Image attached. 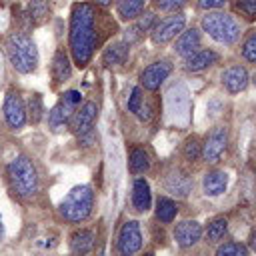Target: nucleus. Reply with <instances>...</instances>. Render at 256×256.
<instances>
[{
    "label": "nucleus",
    "instance_id": "obj_1",
    "mask_svg": "<svg viewBox=\"0 0 256 256\" xmlns=\"http://www.w3.org/2000/svg\"><path fill=\"white\" fill-rule=\"evenodd\" d=\"M96 8L88 2L74 4L72 14H70V52L74 58V64L78 68H84L92 52L96 48Z\"/></svg>",
    "mask_w": 256,
    "mask_h": 256
},
{
    "label": "nucleus",
    "instance_id": "obj_2",
    "mask_svg": "<svg viewBox=\"0 0 256 256\" xmlns=\"http://www.w3.org/2000/svg\"><path fill=\"white\" fill-rule=\"evenodd\" d=\"M6 54L10 58V64L18 72H22V74H30L38 66L36 44L24 32H12L8 36V40H6Z\"/></svg>",
    "mask_w": 256,
    "mask_h": 256
},
{
    "label": "nucleus",
    "instance_id": "obj_3",
    "mask_svg": "<svg viewBox=\"0 0 256 256\" xmlns=\"http://www.w3.org/2000/svg\"><path fill=\"white\" fill-rule=\"evenodd\" d=\"M8 180L14 192L22 198H32L38 192V172L30 158L16 156L8 164Z\"/></svg>",
    "mask_w": 256,
    "mask_h": 256
},
{
    "label": "nucleus",
    "instance_id": "obj_4",
    "mask_svg": "<svg viewBox=\"0 0 256 256\" xmlns=\"http://www.w3.org/2000/svg\"><path fill=\"white\" fill-rule=\"evenodd\" d=\"M94 208V192L90 186L82 184L72 188L66 198L60 202V214L68 222H82L92 214Z\"/></svg>",
    "mask_w": 256,
    "mask_h": 256
},
{
    "label": "nucleus",
    "instance_id": "obj_5",
    "mask_svg": "<svg viewBox=\"0 0 256 256\" xmlns=\"http://www.w3.org/2000/svg\"><path fill=\"white\" fill-rule=\"evenodd\" d=\"M202 28L220 44H234L240 36L238 22L226 12H208L202 18Z\"/></svg>",
    "mask_w": 256,
    "mask_h": 256
},
{
    "label": "nucleus",
    "instance_id": "obj_6",
    "mask_svg": "<svg viewBox=\"0 0 256 256\" xmlns=\"http://www.w3.org/2000/svg\"><path fill=\"white\" fill-rule=\"evenodd\" d=\"M96 116H98V106L94 102H84L80 108L76 106V110L72 112L70 122H68L70 124V130L74 134H78L80 138L86 136V134H92Z\"/></svg>",
    "mask_w": 256,
    "mask_h": 256
},
{
    "label": "nucleus",
    "instance_id": "obj_7",
    "mask_svg": "<svg viewBox=\"0 0 256 256\" xmlns=\"http://www.w3.org/2000/svg\"><path fill=\"white\" fill-rule=\"evenodd\" d=\"M184 24H186V16L184 14H172L164 20H160L154 28H152V42L154 44H166L170 42L172 38H176L182 30H184Z\"/></svg>",
    "mask_w": 256,
    "mask_h": 256
},
{
    "label": "nucleus",
    "instance_id": "obj_8",
    "mask_svg": "<svg viewBox=\"0 0 256 256\" xmlns=\"http://www.w3.org/2000/svg\"><path fill=\"white\" fill-rule=\"evenodd\" d=\"M226 146H228V130H226V126H216L206 136V140L202 144V156L200 158H204L206 162L214 164V162L220 160V156L226 150Z\"/></svg>",
    "mask_w": 256,
    "mask_h": 256
},
{
    "label": "nucleus",
    "instance_id": "obj_9",
    "mask_svg": "<svg viewBox=\"0 0 256 256\" xmlns=\"http://www.w3.org/2000/svg\"><path fill=\"white\" fill-rule=\"evenodd\" d=\"M170 72H172V64L168 62V60H156V62H152V64H148L144 70H142V74H140V82H142V86L146 88V90H158L160 88V84L170 76Z\"/></svg>",
    "mask_w": 256,
    "mask_h": 256
},
{
    "label": "nucleus",
    "instance_id": "obj_10",
    "mask_svg": "<svg viewBox=\"0 0 256 256\" xmlns=\"http://www.w3.org/2000/svg\"><path fill=\"white\" fill-rule=\"evenodd\" d=\"M142 246V234H140V224L136 220L124 222L120 234H118V252L124 256H130L138 252Z\"/></svg>",
    "mask_w": 256,
    "mask_h": 256
},
{
    "label": "nucleus",
    "instance_id": "obj_11",
    "mask_svg": "<svg viewBox=\"0 0 256 256\" xmlns=\"http://www.w3.org/2000/svg\"><path fill=\"white\" fill-rule=\"evenodd\" d=\"M4 118L10 128H22L26 122V106L16 92H8L4 100Z\"/></svg>",
    "mask_w": 256,
    "mask_h": 256
},
{
    "label": "nucleus",
    "instance_id": "obj_12",
    "mask_svg": "<svg viewBox=\"0 0 256 256\" xmlns=\"http://www.w3.org/2000/svg\"><path fill=\"white\" fill-rule=\"evenodd\" d=\"M174 238H176L178 246L190 248V246H194V244L202 238V226H200L196 220H184V222L176 224V228H174Z\"/></svg>",
    "mask_w": 256,
    "mask_h": 256
},
{
    "label": "nucleus",
    "instance_id": "obj_13",
    "mask_svg": "<svg viewBox=\"0 0 256 256\" xmlns=\"http://www.w3.org/2000/svg\"><path fill=\"white\" fill-rule=\"evenodd\" d=\"M218 58H220V56H218L214 50L198 48V50H194L192 54H188V56L184 58V68H186L188 72H200V70H204V68L216 64Z\"/></svg>",
    "mask_w": 256,
    "mask_h": 256
},
{
    "label": "nucleus",
    "instance_id": "obj_14",
    "mask_svg": "<svg viewBox=\"0 0 256 256\" xmlns=\"http://www.w3.org/2000/svg\"><path fill=\"white\" fill-rule=\"evenodd\" d=\"M222 84L230 94H238L248 86V72L244 66H230L222 72Z\"/></svg>",
    "mask_w": 256,
    "mask_h": 256
},
{
    "label": "nucleus",
    "instance_id": "obj_15",
    "mask_svg": "<svg viewBox=\"0 0 256 256\" xmlns=\"http://www.w3.org/2000/svg\"><path fill=\"white\" fill-rule=\"evenodd\" d=\"M228 186V174L224 170H210L204 176L202 188L206 196H220Z\"/></svg>",
    "mask_w": 256,
    "mask_h": 256
},
{
    "label": "nucleus",
    "instance_id": "obj_16",
    "mask_svg": "<svg viewBox=\"0 0 256 256\" xmlns=\"http://www.w3.org/2000/svg\"><path fill=\"white\" fill-rule=\"evenodd\" d=\"M198 48H200V32L196 28H188V30L180 32V36L174 44V52L184 56V58L188 54H192L194 50H198Z\"/></svg>",
    "mask_w": 256,
    "mask_h": 256
},
{
    "label": "nucleus",
    "instance_id": "obj_17",
    "mask_svg": "<svg viewBox=\"0 0 256 256\" xmlns=\"http://www.w3.org/2000/svg\"><path fill=\"white\" fill-rule=\"evenodd\" d=\"M150 202H152V194L148 182L144 178H136L132 186V206L138 212H146L150 208Z\"/></svg>",
    "mask_w": 256,
    "mask_h": 256
},
{
    "label": "nucleus",
    "instance_id": "obj_18",
    "mask_svg": "<svg viewBox=\"0 0 256 256\" xmlns=\"http://www.w3.org/2000/svg\"><path fill=\"white\" fill-rule=\"evenodd\" d=\"M94 240H96V236L92 230L80 228V230L72 232V236H70V250L76 254H86L94 248Z\"/></svg>",
    "mask_w": 256,
    "mask_h": 256
},
{
    "label": "nucleus",
    "instance_id": "obj_19",
    "mask_svg": "<svg viewBox=\"0 0 256 256\" xmlns=\"http://www.w3.org/2000/svg\"><path fill=\"white\" fill-rule=\"evenodd\" d=\"M76 110V106H72V104H68V102H58L52 110H50V114H48V122H50V126L54 128V130H60V128H64L68 122H70V116H72V112Z\"/></svg>",
    "mask_w": 256,
    "mask_h": 256
},
{
    "label": "nucleus",
    "instance_id": "obj_20",
    "mask_svg": "<svg viewBox=\"0 0 256 256\" xmlns=\"http://www.w3.org/2000/svg\"><path fill=\"white\" fill-rule=\"evenodd\" d=\"M166 190L172 192V194H176V196H180V198H184L192 190V180L186 174H182V172L176 170V172H172V174L166 176Z\"/></svg>",
    "mask_w": 256,
    "mask_h": 256
},
{
    "label": "nucleus",
    "instance_id": "obj_21",
    "mask_svg": "<svg viewBox=\"0 0 256 256\" xmlns=\"http://www.w3.org/2000/svg\"><path fill=\"white\" fill-rule=\"evenodd\" d=\"M128 58V42H114L102 52V62L106 66H118Z\"/></svg>",
    "mask_w": 256,
    "mask_h": 256
},
{
    "label": "nucleus",
    "instance_id": "obj_22",
    "mask_svg": "<svg viewBox=\"0 0 256 256\" xmlns=\"http://www.w3.org/2000/svg\"><path fill=\"white\" fill-rule=\"evenodd\" d=\"M52 78H54V82H66L68 78H70V74H72V66H70V60H68V56L62 52V50H58L56 54H54V58H52Z\"/></svg>",
    "mask_w": 256,
    "mask_h": 256
},
{
    "label": "nucleus",
    "instance_id": "obj_23",
    "mask_svg": "<svg viewBox=\"0 0 256 256\" xmlns=\"http://www.w3.org/2000/svg\"><path fill=\"white\" fill-rule=\"evenodd\" d=\"M144 6H146L144 0H120L116 12L122 20H136L144 12Z\"/></svg>",
    "mask_w": 256,
    "mask_h": 256
},
{
    "label": "nucleus",
    "instance_id": "obj_24",
    "mask_svg": "<svg viewBox=\"0 0 256 256\" xmlns=\"http://www.w3.org/2000/svg\"><path fill=\"white\" fill-rule=\"evenodd\" d=\"M176 212H178V206L172 198L168 196H160L156 200V218L164 224H170L174 218H176Z\"/></svg>",
    "mask_w": 256,
    "mask_h": 256
},
{
    "label": "nucleus",
    "instance_id": "obj_25",
    "mask_svg": "<svg viewBox=\"0 0 256 256\" xmlns=\"http://www.w3.org/2000/svg\"><path fill=\"white\" fill-rule=\"evenodd\" d=\"M128 168L132 174H144L150 168V158L146 154V150L142 148H132L130 152V160H128Z\"/></svg>",
    "mask_w": 256,
    "mask_h": 256
},
{
    "label": "nucleus",
    "instance_id": "obj_26",
    "mask_svg": "<svg viewBox=\"0 0 256 256\" xmlns=\"http://www.w3.org/2000/svg\"><path fill=\"white\" fill-rule=\"evenodd\" d=\"M226 232H228V220L222 218V216H218V218H214L208 224V228H206V240L212 242V244H216V242H220L226 236Z\"/></svg>",
    "mask_w": 256,
    "mask_h": 256
},
{
    "label": "nucleus",
    "instance_id": "obj_27",
    "mask_svg": "<svg viewBox=\"0 0 256 256\" xmlns=\"http://www.w3.org/2000/svg\"><path fill=\"white\" fill-rule=\"evenodd\" d=\"M140 18V16H138ZM152 22H154V14L152 12H148V14H144V18H140L134 26H130L128 30H126V42L130 44V42H134V40H138L146 30H150V26H152Z\"/></svg>",
    "mask_w": 256,
    "mask_h": 256
},
{
    "label": "nucleus",
    "instance_id": "obj_28",
    "mask_svg": "<svg viewBox=\"0 0 256 256\" xmlns=\"http://www.w3.org/2000/svg\"><path fill=\"white\" fill-rule=\"evenodd\" d=\"M48 0H30V20L36 24H42L48 18Z\"/></svg>",
    "mask_w": 256,
    "mask_h": 256
},
{
    "label": "nucleus",
    "instance_id": "obj_29",
    "mask_svg": "<svg viewBox=\"0 0 256 256\" xmlns=\"http://www.w3.org/2000/svg\"><path fill=\"white\" fill-rule=\"evenodd\" d=\"M218 256H246L248 254V248L240 242H226L222 246H218L216 250Z\"/></svg>",
    "mask_w": 256,
    "mask_h": 256
},
{
    "label": "nucleus",
    "instance_id": "obj_30",
    "mask_svg": "<svg viewBox=\"0 0 256 256\" xmlns=\"http://www.w3.org/2000/svg\"><path fill=\"white\" fill-rule=\"evenodd\" d=\"M184 156L188 160H198L202 156V144H200V140L196 136L186 138V142H184Z\"/></svg>",
    "mask_w": 256,
    "mask_h": 256
},
{
    "label": "nucleus",
    "instance_id": "obj_31",
    "mask_svg": "<svg viewBox=\"0 0 256 256\" xmlns=\"http://www.w3.org/2000/svg\"><path fill=\"white\" fill-rule=\"evenodd\" d=\"M28 112H30V120H32L34 124L40 122L44 108H42V98H40L38 94H34V96L28 100Z\"/></svg>",
    "mask_w": 256,
    "mask_h": 256
},
{
    "label": "nucleus",
    "instance_id": "obj_32",
    "mask_svg": "<svg viewBox=\"0 0 256 256\" xmlns=\"http://www.w3.org/2000/svg\"><path fill=\"white\" fill-rule=\"evenodd\" d=\"M236 10L246 20H254L256 18V0H238L236 2Z\"/></svg>",
    "mask_w": 256,
    "mask_h": 256
},
{
    "label": "nucleus",
    "instance_id": "obj_33",
    "mask_svg": "<svg viewBox=\"0 0 256 256\" xmlns=\"http://www.w3.org/2000/svg\"><path fill=\"white\" fill-rule=\"evenodd\" d=\"M242 56L248 62H256V32H252L242 44Z\"/></svg>",
    "mask_w": 256,
    "mask_h": 256
},
{
    "label": "nucleus",
    "instance_id": "obj_34",
    "mask_svg": "<svg viewBox=\"0 0 256 256\" xmlns=\"http://www.w3.org/2000/svg\"><path fill=\"white\" fill-rule=\"evenodd\" d=\"M156 8L158 10H164V12H176L180 10L182 6L188 4V0H154Z\"/></svg>",
    "mask_w": 256,
    "mask_h": 256
},
{
    "label": "nucleus",
    "instance_id": "obj_35",
    "mask_svg": "<svg viewBox=\"0 0 256 256\" xmlns=\"http://www.w3.org/2000/svg\"><path fill=\"white\" fill-rule=\"evenodd\" d=\"M144 104V96H142V88L140 86H136L134 90H132V94H130V98H128V110L130 112H138L140 110V106Z\"/></svg>",
    "mask_w": 256,
    "mask_h": 256
},
{
    "label": "nucleus",
    "instance_id": "obj_36",
    "mask_svg": "<svg viewBox=\"0 0 256 256\" xmlns=\"http://www.w3.org/2000/svg\"><path fill=\"white\" fill-rule=\"evenodd\" d=\"M226 4V0H198V6L204 10H218Z\"/></svg>",
    "mask_w": 256,
    "mask_h": 256
},
{
    "label": "nucleus",
    "instance_id": "obj_37",
    "mask_svg": "<svg viewBox=\"0 0 256 256\" xmlns=\"http://www.w3.org/2000/svg\"><path fill=\"white\" fill-rule=\"evenodd\" d=\"M62 100L68 102V104H72V106H78L80 100H82V96H80L78 90H68V92H64V98H62Z\"/></svg>",
    "mask_w": 256,
    "mask_h": 256
},
{
    "label": "nucleus",
    "instance_id": "obj_38",
    "mask_svg": "<svg viewBox=\"0 0 256 256\" xmlns=\"http://www.w3.org/2000/svg\"><path fill=\"white\" fill-rule=\"evenodd\" d=\"M250 248L256 252V230L252 232V238H250Z\"/></svg>",
    "mask_w": 256,
    "mask_h": 256
},
{
    "label": "nucleus",
    "instance_id": "obj_39",
    "mask_svg": "<svg viewBox=\"0 0 256 256\" xmlns=\"http://www.w3.org/2000/svg\"><path fill=\"white\" fill-rule=\"evenodd\" d=\"M94 2H96L98 6H110V4L114 2V0H94Z\"/></svg>",
    "mask_w": 256,
    "mask_h": 256
},
{
    "label": "nucleus",
    "instance_id": "obj_40",
    "mask_svg": "<svg viewBox=\"0 0 256 256\" xmlns=\"http://www.w3.org/2000/svg\"><path fill=\"white\" fill-rule=\"evenodd\" d=\"M252 80H254V84H256V74H254V76H252Z\"/></svg>",
    "mask_w": 256,
    "mask_h": 256
},
{
    "label": "nucleus",
    "instance_id": "obj_41",
    "mask_svg": "<svg viewBox=\"0 0 256 256\" xmlns=\"http://www.w3.org/2000/svg\"><path fill=\"white\" fill-rule=\"evenodd\" d=\"M0 234H2V222H0Z\"/></svg>",
    "mask_w": 256,
    "mask_h": 256
}]
</instances>
